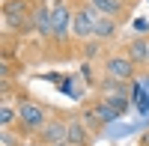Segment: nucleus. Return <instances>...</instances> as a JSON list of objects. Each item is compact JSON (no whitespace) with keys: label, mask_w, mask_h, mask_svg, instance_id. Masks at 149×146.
I'll return each instance as SVG.
<instances>
[{"label":"nucleus","mask_w":149,"mask_h":146,"mask_svg":"<svg viewBox=\"0 0 149 146\" xmlns=\"http://www.w3.org/2000/svg\"><path fill=\"white\" fill-rule=\"evenodd\" d=\"M15 107H18V122H15V134L24 140V143H33V137L45 128V122L51 119V111L54 104H45L39 102L36 95H30L27 90H18V99H15Z\"/></svg>","instance_id":"obj_1"},{"label":"nucleus","mask_w":149,"mask_h":146,"mask_svg":"<svg viewBox=\"0 0 149 146\" xmlns=\"http://www.w3.org/2000/svg\"><path fill=\"white\" fill-rule=\"evenodd\" d=\"M0 18H3V33H12L24 42L36 36L33 33V0H3Z\"/></svg>","instance_id":"obj_2"},{"label":"nucleus","mask_w":149,"mask_h":146,"mask_svg":"<svg viewBox=\"0 0 149 146\" xmlns=\"http://www.w3.org/2000/svg\"><path fill=\"white\" fill-rule=\"evenodd\" d=\"M74 113L81 116V122L90 128V134H93V137H98L110 122H116V119H119V113H116L113 107H110V104L102 99V95H93V99L81 102Z\"/></svg>","instance_id":"obj_3"},{"label":"nucleus","mask_w":149,"mask_h":146,"mask_svg":"<svg viewBox=\"0 0 149 146\" xmlns=\"http://www.w3.org/2000/svg\"><path fill=\"white\" fill-rule=\"evenodd\" d=\"M72 113H74V111L54 107V111H51V119H48V122H45V128L33 137V143H30V146H57V143H66Z\"/></svg>","instance_id":"obj_4"},{"label":"nucleus","mask_w":149,"mask_h":146,"mask_svg":"<svg viewBox=\"0 0 149 146\" xmlns=\"http://www.w3.org/2000/svg\"><path fill=\"white\" fill-rule=\"evenodd\" d=\"M95 21H98V12L93 9L90 0H72V36H74L78 45L93 39Z\"/></svg>","instance_id":"obj_5"},{"label":"nucleus","mask_w":149,"mask_h":146,"mask_svg":"<svg viewBox=\"0 0 149 146\" xmlns=\"http://www.w3.org/2000/svg\"><path fill=\"white\" fill-rule=\"evenodd\" d=\"M102 72L98 75H107V78H119V81H134V75H137V66L131 63V60L125 57V54H116V51H110V54H104L102 60Z\"/></svg>","instance_id":"obj_6"},{"label":"nucleus","mask_w":149,"mask_h":146,"mask_svg":"<svg viewBox=\"0 0 149 146\" xmlns=\"http://www.w3.org/2000/svg\"><path fill=\"white\" fill-rule=\"evenodd\" d=\"M90 3H93V9L98 12V15L119 21L122 27H125V24L131 21V15H134V9H131V6H125V3H119V0H90Z\"/></svg>","instance_id":"obj_7"},{"label":"nucleus","mask_w":149,"mask_h":146,"mask_svg":"<svg viewBox=\"0 0 149 146\" xmlns=\"http://www.w3.org/2000/svg\"><path fill=\"white\" fill-rule=\"evenodd\" d=\"M122 54H125L137 69L149 66V36H131L128 42H122Z\"/></svg>","instance_id":"obj_8"},{"label":"nucleus","mask_w":149,"mask_h":146,"mask_svg":"<svg viewBox=\"0 0 149 146\" xmlns=\"http://www.w3.org/2000/svg\"><path fill=\"white\" fill-rule=\"evenodd\" d=\"M66 143H72V146H93V134H90V128L81 122L78 113H72V119H69V137H66Z\"/></svg>","instance_id":"obj_9"},{"label":"nucleus","mask_w":149,"mask_h":146,"mask_svg":"<svg viewBox=\"0 0 149 146\" xmlns=\"http://www.w3.org/2000/svg\"><path fill=\"white\" fill-rule=\"evenodd\" d=\"M119 30H122V24L119 21H113V18H104V15H98V21H95V33H93V39H98V42H113L116 36H119Z\"/></svg>","instance_id":"obj_10"},{"label":"nucleus","mask_w":149,"mask_h":146,"mask_svg":"<svg viewBox=\"0 0 149 146\" xmlns=\"http://www.w3.org/2000/svg\"><path fill=\"white\" fill-rule=\"evenodd\" d=\"M18 122V107L12 102H0V128H15Z\"/></svg>","instance_id":"obj_11"},{"label":"nucleus","mask_w":149,"mask_h":146,"mask_svg":"<svg viewBox=\"0 0 149 146\" xmlns=\"http://www.w3.org/2000/svg\"><path fill=\"white\" fill-rule=\"evenodd\" d=\"M81 57H84V60H102V57H104V42H98V39L84 42V45H81Z\"/></svg>","instance_id":"obj_12"},{"label":"nucleus","mask_w":149,"mask_h":146,"mask_svg":"<svg viewBox=\"0 0 149 146\" xmlns=\"http://www.w3.org/2000/svg\"><path fill=\"white\" fill-rule=\"evenodd\" d=\"M102 99L110 104V107H113V111L122 116V113H125L128 111V95H102Z\"/></svg>","instance_id":"obj_13"},{"label":"nucleus","mask_w":149,"mask_h":146,"mask_svg":"<svg viewBox=\"0 0 149 146\" xmlns=\"http://www.w3.org/2000/svg\"><path fill=\"white\" fill-rule=\"evenodd\" d=\"M137 146H149V131H146V134H143V137L137 140Z\"/></svg>","instance_id":"obj_14"},{"label":"nucleus","mask_w":149,"mask_h":146,"mask_svg":"<svg viewBox=\"0 0 149 146\" xmlns=\"http://www.w3.org/2000/svg\"><path fill=\"white\" fill-rule=\"evenodd\" d=\"M119 3H125V6H131V9H134V6L140 3V0H119Z\"/></svg>","instance_id":"obj_15"},{"label":"nucleus","mask_w":149,"mask_h":146,"mask_svg":"<svg viewBox=\"0 0 149 146\" xmlns=\"http://www.w3.org/2000/svg\"><path fill=\"white\" fill-rule=\"evenodd\" d=\"M57 146H72V143H57Z\"/></svg>","instance_id":"obj_16"}]
</instances>
